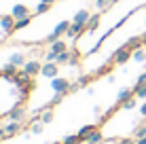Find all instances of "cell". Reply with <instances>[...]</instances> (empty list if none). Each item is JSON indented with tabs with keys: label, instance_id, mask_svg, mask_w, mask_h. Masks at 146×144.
<instances>
[{
	"label": "cell",
	"instance_id": "18",
	"mask_svg": "<svg viewBox=\"0 0 146 144\" xmlns=\"http://www.w3.org/2000/svg\"><path fill=\"white\" fill-rule=\"evenodd\" d=\"M104 140V136H102V131H100V129H95L93 133H91V136H89L87 138V140H85V142H87V144H100V142H102Z\"/></svg>",
	"mask_w": 146,
	"mask_h": 144
},
{
	"label": "cell",
	"instance_id": "14",
	"mask_svg": "<svg viewBox=\"0 0 146 144\" xmlns=\"http://www.w3.org/2000/svg\"><path fill=\"white\" fill-rule=\"evenodd\" d=\"M51 51L53 53H64V51H68V44L62 40V38H57L55 42H51Z\"/></svg>",
	"mask_w": 146,
	"mask_h": 144
},
{
	"label": "cell",
	"instance_id": "38",
	"mask_svg": "<svg viewBox=\"0 0 146 144\" xmlns=\"http://www.w3.org/2000/svg\"><path fill=\"white\" fill-rule=\"evenodd\" d=\"M142 44H144V47H146V32L142 34Z\"/></svg>",
	"mask_w": 146,
	"mask_h": 144
},
{
	"label": "cell",
	"instance_id": "3",
	"mask_svg": "<svg viewBox=\"0 0 146 144\" xmlns=\"http://www.w3.org/2000/svg\"><path fill=\"white\" fill-rule=\"evenodd\" d=\"M70 85L72 83L68 78H59V76H55L51 81V87L55 89V93H70Z\"/></svg>",
	"mask_w": 146,
	"mask_h": 144
},
{
	"label": "cell",
	"instance_id": "1",
	"mask_svg": "<svg viewBox=\"0 0 146 144\" xmlns=\"http://www.w3.org/2000/svg\"><path fill=\"white\" fill-rule=\"evenodd\" d=\"M131 57H133V49L129 47V44H125V47H119L117 51H114L112 62H114V66H123V64H127Z\"/></svg>",
	"mask_w": 146,
	"mask_h": 144
},
{
	"label": "cell",
	"instance_id": "29",
	"mask_svg": "<svg viewBox=\"0 0 146 144\" xmlns=\"http://www.w3.org/2000/svg\"><path fill=\"white\" fill-rule=\"evenodd\" d=\"M44 123L42 121H36V123H32V133H42V129H44Z\"/></svg>",
	"mask_w": 146,
	"mask_h": 144
},
{
	"label": "cell",
	"instance_id": "40",
	"mask_svg": "<svg viewBox=\"0 0 146 144\" xmlns=\"http://www.w3.org/2000/svg\"><path fill=\"white\" fill-rule=\"evenodd\" d=\"M51 144H62V142H51Z\"/></svg>",
	"mask_w": 146,
	"mask_h": 144
},
{
	"label": "cell",
	"instance_id": "21",
	"mask_svg": "<svg viewBox=\"0 0 146 144\" xmlns=\"http://www.w3.org/2000/svg\"><path fill=\"white\" fill-rule=\"evenodd\" d=\"M127 44L133 49V51H135V49H140V47H144V44H142V36H131L127 40Z\"/></svg>",
	"mask_w": 146,
	"mask_h": 144
},
{
	"label": "cell",
	"instance_id": "41",
	"mask_svg": "<svg viewBox=\"0 0 146 144\" xmlns=\"http://www.w3.org/2000/svg\"><path fill=\"white\" fill-rule=\"evenodd\" d=\"M0 127H2V125H0Z\"/></svg>",
	"mask_w": 146,
	"mask_h": 144
},
{
	"label": "cell",
	"instance_id": "12",
	"mask_svg": "<svg viewBox=\"0 0 146 144\" xmlns=\"http://www.w3.org/2000/svg\"><path fill=\"white\" fill-rule=\"evenodd\" d=\"M95 129H98V125H83V127L78 129V138H80V142H85V140H87V138L95 131Z\"/></svg>",
	"mask_w": 146,
	"mask_h": 144
},
{
	"label": "cell",
	"instance_id": "22",
	"mask_svg": "<svg viewBox=\"0 0 146 144\" xmlns=\"http://www.w3.org/2000/svg\"><path fill=\"white\" fill-rule=\"evenodd\" d=\"M70 59H72V53L64 51V53H57V59H55V62L57 64H70Z\"/></svg>",
	"mask_w": 146,
	"mask_h": 144
},
{
	"label": "cell",
	"instance_id": "9",
	"mask_svg": "<svg viewBox=\"0 0 146 144\" xmlns=\"http://www.w3.org/2000/svg\"><path fill=\"white\" fill-rule=\"evenodd\" d=\"M11 15L15 17V21H17V19L30 17V11H28V7H26V4H15V7L11 9Z\"/></svg>",
	"mask_w": 146,
	"mask_h": 144
},
{
	"label": "cell",
	"instance_id": "17",
	"mask_svg": "<svg viewBox=\"0 0 146 144\" xmlns=\"http://www.w3.org/2000/svg\"><path fill=\"white\" fill-rule=\"evenodd\" d=\"M100 17H102V15H100V13L91 15V19H89V21H87V30H89V32H93V30H98V26H100Z\"/></svg>",
	"mask_w": 146,
	"mask_h": 144
},
{
	"label": "cell",
	"instance_id": "2",
	"mask_svg": "<svg viewBox=\"0 0 146 144\" xmlns=\"http://www.w3.org/2000/svg\"><path fill=\"white\" fill-rule=\"evenodd\" d=\"M68 28H70V21H59L57 26H55V30H53L51 34H49L47 38H44V40H47V42H55L59 36H62V34H66V32H68Z\"/></svg>",
	"mask_w": 146,
	"mask_h": 144
},
{
	"label": "cell",
	"instance_id": "20",
	"mask_svg": "<svg viewBox=\"0 0 146 144\" xmlns=\"http://www.w3.org/2000/svg\"><path fill=\"white\" fill-rule=\"evenodd\" d=\"M53 119H55V112L51 110V108H44V112L40 115V121H42L44 125H47V123H51Z\"/></svg>",
	"mask_w": 146,
	"mask_h": 144
},
{
	"label": "cell",
	"instance_id": "10",
	"mask_svg": "<svg viewBox=\"0 0 146 144\" xmlns=\"http://www.w3.org/2000/svg\"><path fill=\"white\" fill-rule=\"evenodd\" d=\"M91 19V13L87 11V9H80V11L74 13V19L72 21H76V23H83V26H87V21Z\"/></svg>",
	"mask_w": 146,
	"mask_h": 144
},
{
	"label": "cell",
	"instance_id": "15",
	"mask_svg": "<svg viewBox=\"0 0 146 144\" xmlns=\"http://www.w3.org/2000/svg\"><path fill=\"white\" fill-rule=\"evenodd\" d=\"M9 62L11 64H15V66H26V55H23V53H13L11 57H9Z\"/></svg>",
	"mask_w": 146,
	"mask_h": 144
},
{
	"label": "cell",
	"instance_id": "33",
	"mask_svg": "<svg viewBox=\"0 0 146 144\" xmlns=\"http://www.w3.org/2000/svg\"><path fill=\"white\" fill-rule=\"evenodd\" d=\"M135 85H146V72L138 76V83H135Z\"/></svg>",
	"mask_w": 146,
	"mask_h": 144
},
{
	"label": "cell",
	"instance_id": "13",
	"mask_svg": "<svg viewBox=\"0 0 146 144\" xmlns=\"http://www.w3.org/2000/svg\"><path fill=\"white\" fill-rule=\"evenodd\" d=\"M135 93H133V89H129V87H123L119 91V96H117V104H123V102H127L129 98H133Z\"/></svg>",
	"mask_w": 146,
	"mask_h": 144
},
{
	"label": "cell",
	"instance_id": "34",
	"mask_svg": "<svg viewBox=\"0 0 146 144\" xmlns=\"http://www.w3.org/2000/svg\"><path fill=\"white\" fill-rule=\"evenodd\" d=\"M55 59H57V53L49 51V53H47V62H55Z\"/></svg>",
	"mask_w": 146,
	"mask_h": 144
},
{
	"label": "cell",
	"instance_id": "28",
	"mask_svg": "<svg viewBox=\"0 0 146 144\" xmlns=\"http://www.w3.org/2000/svg\"><path fill=\"white\" fill-rule=\"evenodd\" d=\"M64 96H66V93H55V96H53V100L49 102V106H51V108H53V106H57V104L64 100Z\"/></svg>",
	"mask_w": 146,
	"mask_h": 144
},
{
	"label": "cell",
	"instance_id": "8",
	"mask_svg": "<svg viewBox=\"0 0 146 144\" xmlns=\"http://www.w3.org/2000/svg\"><path fill=\"white\" fill-rule=\"evenodd\" d=\"M83 30H87V26L72 21V23H70V28H68V32H66V36H68V38H78L80 34H83Z\"/></svg>",
	"mask_w": 146,
	"mask_h": 144
},
{
	"label": "cell",
	"instance_id": "35",
	"mask_svg": "<svg viewBox=\"0 0 146 144\" xmlns=\"http://www.w3.org/2000/svg\"><path fill=\"white\" fill-rule=\"evenodd\" d=\"M119 144H135L131 138H123V140H119Z\"/></svg>",
	"mask_w": 146,
	"mask_h": 144
},
{
	"label": "cell",
	"instance_id": "31",
	"mask_svg": "<svg viewBox=\"0 0 146 144\" xmlns=\"http://www.w3.org/2000/svg\"><path fill=\"white\" fill-rule=\"evenodd\" d=\"M135 138H146V123L140 127H135Z\"/></svg>",
	"mask_w": 146,
	"mask_h": 144
},
{
	"label": "cell",
	"instance_id": "24",
	"mask_svg": "<svg viewBox=\"0 0 146 144\" xmlns=\"http://www.w3.org/2000/svg\"><path fill=\"white\" fill-rule=\"evenodd\" d=\"M133 59H135V62H144V59H146L144 47H140V49H135V51H133Z\"/></svg>",
	"mask_w": 146,
	"mask_h": 144
},
{
	"label": "cell",
	"instance_id": "4",
	"mask_svg": "<svg viewBox=\"0 0 146 144\" xmlns=\"http://www.w3.org/2000/svg\"><path fill=\"white\" fill-rule=\"evenodd\" d=\"M2 117H7L9 121H23V119H26V108H23L21 104H17V106H13L11 110H9L7 115H2Z\"/></svg>",
	"mask_w": 146,
	"mask_h": 144
},
{
	"label": "cell",
	"instance_id": "7",
	"mask_svg": "<svg viewBox=\"0 0 146 144\" xmlns=\"http://www.w3.org/2000/svg\"><path fill=\"white\" fill-rule=\"evenodd\" d=\"M26 74H30V76H36V74H40V70H42V64L36 62V59H32V62H26V66L21 68Z\"/></svg>",
	"mask_w": 146,
	"mask_h": 144
},
{
	"label": "cell",
	"instance_id": "25",
	"mask_svg": "<svg viewBox=\"0 0 146 144\" xmlns=\"http://www.w3.org/2000/svg\"><path fill=\"white\" fill-rule=\"evenodd\" d=\"M28 26H30V17L17 19V21H15V32H17V30H21V28H28Z\"/></svg>",
	"mask_w": 146,
	"mask_h": 144
},
{
	"label": "cell",
	"instance_id": "27",
	"mask_svg": "<svg viewBox=\"0 0 146 144\" xmlns=\"http://www.w3.org/2000/svg\"><path fill=\"white\" fill-rule=\"evenodd\" d=\"M93 4H95V9H100V11H102V9H106V7L112 4V0H93Z\"/></svg>",
	"mask_w": 146,
	"mask_h": 144
},
{
	"label": "cell",
	"instance_id": "11",
	"mask_svg": "<svg viewBox=\"0 0 146 144\" xmlns=\"http://www.w3.org/2000/svg\"><path fill=\"white\" fill-rule=\"evenodd\" d=\"M4 131H7V138L19 133V131H21V121H9L7 125H4Z\"/></svg>",
	"mask_w": 146,
	"mask_h": 144
},
{
	"label": "cell",
	"instance_id": "26",
	"mask_svg": "<svg viewBox=\"0 0 146 144\" xmlns=\"http://www.w3.org/2000/svg\"><path fill=\"white\" fill-rule=\"evenodd\" d=\"M121 108H123V110H133V108H135V96L129 98L127 102H123V104H121Z\"/></svg>",
	"mask_w": 146,
	"mask_h": 144
},
{
	"label": "cell",
	"instance_id": "36",
	"mask_svg": "<svg viewBox=\"0 0 146 144\" xmlns=\"http://www.w3.org/2000/svg\"><path fill=\"white\" fill-rule=\"evenodd\" d=\"M140 115L146 119V102H142V106H140Z\"/></svg>",
	"mask_w": 146,
	"mask_h": 144
},
{
	"label": "cell",
	"instance_id": "23",
	"mask_svg": "<svg viewBox=\"0 0 146 144\" xmlns=\"http://www.w3.org/2000/svg\"><path fill=\"white\" fill-rule=\"evenodd\" d=\"M62 144H80V138H78V133H72V136H66L62 140Z\"/></svg>",
	"mask_w": 146,
	"mask_h": 144
},
{
	"label": "cell",
	"instance_id": "6",
	"mask_svg": "<svg viewBox=\"0 0 146 144\" xmlns=\"http://www.w3.org/2000/svg\"><path fill=\"white\" fill-rule=\"evenodd\" d=\"M0 28H2L4 34L11 36V34L15 32V17L13 15H2V17H0Z\"/></svg>",
	"mask_w": 146,
	"mask_h": 144
},
{
	"label": "cell",
	"instance_id": "39",
	"mask_svg": "<svg viewBox=\"0 0 146 144\" xmlns=\"http://www.w3.org/2000/svg\"><path fill=\"white\" fill-rule=\"evenodd\" d=\"M40 2H47V4H53L55 0H40Z\"/></svg>",
	"mask_w": 146,
	"mask_h": 144
},
{
	"label": "cell",
	"instance_id": "37",
	"mask_svg": "<svg viewBox=\"0 0 146 144\" xmlns=\"http://www.w3.org/2000/svg\"><path fill=\"white\" fill-rule=\"evenodd\" d=\"M135 144H146V138H138V140H135Z\"/></svg>",
	"mask_w": 146,
	"mask_h": 144
},
{
	"label": "cell",
	"instance_id": "30",
	"mask_svg": "<svg viewBox=\"0 0 146 144\" xmlns=\"http://www.w3.org/2000/svg\"><path fill=\"white\" fill-rule=\"evenodd\" d=\"M49 7H51V4H47V2H40L38 7H36V15H42V13H47V11H49Z\"/></svg>",
	"mask_w": 146,
	"mask_h": 144
},
{
	"label": "cell",
	"instance_id": "19",
	"mask_svg": "<svg viewBox=\"0 0 146 144\" xmlns=\"http://www.w3.org/2000/svg\"><path fill=\"white\" fill-rule=\"evenodd\" d=\"M133 93H135V98H138V100L146 102V85H135V87H133Z\"/></svg>",
	"mask_w": 146,
	"mask_h": 144
},
{
	"label": "cell",
	"instance_id": "16",
	"mask_svg": "<svg viewBox=\"0 0 146 144\" xmlns=\"http://www.w3.org/2000/svg\"><path fill=\"white\" fill-rule=\"evenodd\" d=\"M19 70H17V66L15 64H11V62H7L4 64V68H2V76H15Z\"/></svg>",
	"mask_w": 146,
	"mask_h": 144
},
{
	"label": "cell",
	"instance_id": "32",
	"mask_svg": "<svg viewBox=\"0 0 146 144\" xmlns=\"http://www.w3.org/2000/svg\"><path fill=\"white\" fill-rule=\"evenodd\" d=\"M89 81H91L89 76H78V81H76V83H78V87H85V85H87Z\"/></svg>",
	"mask_w": 146,
	"mask_h": 144
},
{
	"label": "cell",
	"instance_id": "5",
	"mask_svg": "<svg viewBox=\"0 0 146 144\" xmlns=\"http://www.w3.org/2000/svg\"><path fill=\"white\" fill-rule=\"evenodd\" d=\"M40 74H42V76H47V78H55V76L59 74V64H57V62H47V64H42Z\"/></svg>",
	"mask_w": 146,
	"mask_h": 144
}]
</instances>
